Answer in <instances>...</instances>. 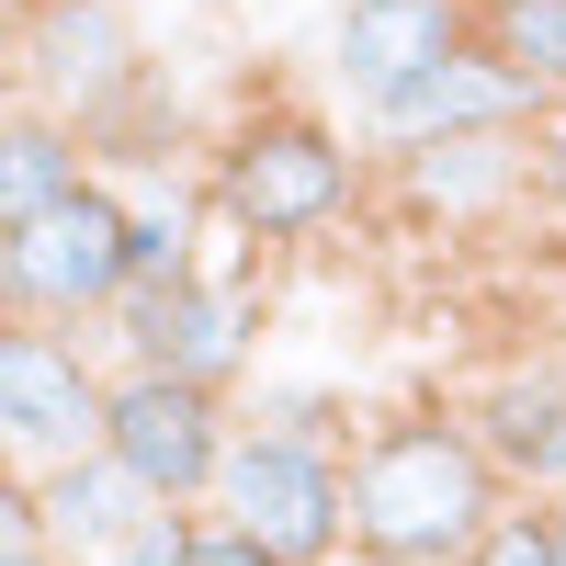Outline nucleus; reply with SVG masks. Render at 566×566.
Segmentation results:
<instances>
[{"instance_id":"nucleus-1","label":"nucleus","mask_w":566,"mask_h":566,"mask_svg":"<svg viewBox=\"0 0 566 566\" xmlns=\"http://www.w3.org/2000/svg\"><path fill=\"white\" fill-rule=\"evenodd\" d=\"M510 476L488 464L476 419L453 397H408L363 419L352 442V555H419V566H476L510 522Z\"/></svg>"},{"instance_id":"nucleus-2","label":"nucleus","mask_w":566,"mask_h":566,"mask_svg":"<svg viewBox=\"0 0 566 566\" xmlns=\"http://www.w3.org/2000/svg\"><path fill=\"white\" fill-rule=\"evenodd\" d=\"M374 181V148L328 114H295V103H250L205 136V205L227 239L250 250H306L328 239Z\"/></svg>"},{"instance_id":"nucleus-3","label":"nucleus","mask_w":566,"mask_h":566,"mask_svg":"<svg viewBox=\"0 0 566 566\" xmlns=\"http://www.w3.org/2000/svg\"><path fill=\"white\" fill-rule=\"evenodd\" d=\"M148 91H159V57L125 0H12V103L23 114H57L80 148H103Z\"/></svg>"},{"instance_id":"nucleus-4","label":"nucleus","mask_w":566,"mask_h":566,"mask_svg":"<svg viewBox=\"0 0 566 566\" xmlns=\"http://www.w3.org/2000/svg\"><path fill=\"white\" fill-rule=\"evenodd\" d=\"M136 283V216H125V181H80V193L0 239V306L23 328H103Z\"/></svg>"},{"instance_id":"nucleus-5","label":"nucleus","mask_w":566,"mask_h":566,"mask_svg":"<svg viewBox=\"0 0 566 566\" xmlns=\"http://www.w3.org/2000/svg\"><path fill=\"white\" fill-rule=\"evenodd\" d=\"M205 522L272 544L283 566H340V555H352V453L283 442V431H239V453H227Z\"/></svg>"},{"instance_id":"nucleus-6","label":"nucleus","mask_w":566,"mask_h":566,"mask_svg":"<svg viewBox=\"0 0 566 566\" xmlns=\"http://www.w3.org/2000/svg\"><path fill=\"white\" fill-rule=\"evenodd\" d=\"M250 419L205 397V386H181V374H148V363H125L114 374V419H103V453L125 464L136 488H148L159 510H216V476H227V453H239Z\"/></svg>"},{"instance_id":"nucleus-7","label":"nucleus","mask_w":566,"mask_h":566,"mask_svg":"<svg viewBox=\"0 0 566 566\" xmlns=\"http://www.w3.org/2000/svg\"><path fill=\"white\" fill-rule=\"evenodd\" d=\"M114 419V374L80 352V328H0V442H12V476H57V464L103 453Z\"/></svg>"},{"instance_id":"nucleus-8","label":"nucleus","mask_w":566,"mask_h":566,"mask_svg":"<svg viewBox=\"0 0 566 566\" xmlns=\"http://www.w3.org/2000/svg\"><path fill=\"white\" fill-rule=\"evenodd\" d=\"M103 340H114V374L148 363V374H181V386L227 397L261 352V295H250V272H205L181 295H125L103 317Z\"/></svg>"},{"instance_id":"nucleus-9","label":"nucleus","mask_w":566,"mask_h":566,"mask_svg":"<svg viewBox=\"0 0 566 566\" xmlns=\"http://www.w3.org/2000/svg\"><path fill=\"white\" fill-rule=\"evenodd\" d=\"M544 125H555V103L499 57V45H453L442 69H419L408 91H386V103L352 114V136H363V148H386V159L442 148V136H544Z\"/></svg>"},{"instance_id":"nucleus-10","label":"nucleus","mask_w":566,"mask_h":566,"mask_svg":"<svg viewBox=\"0 0 566 566\" xmlns=\"http://www.w3.org/2000/svg\"><path fill=\"white\" fill-rule=\"evenodd\" d=\"M453 408L476 419V442H488V464L510 476V499H533V510L566 499V352L499 363V374H476Z\"/></svg>"},{"instance_id":"nucleus-11","label":"nucleus","mask_w":566,"mask_h":566,"mask_svg":"<svg viewBox=\"0 0 566 566\" xmlns=\"http://www.w3.org/2000/svg\"><path fill=\"white\" fill-rule=\"evenodd\" d=\"M453 45H476V0H340V23H328V80H340V103H386L408 91L419 69H442Z\"/></svg>"},{"instance_id":"nucleus-12","label":"nucleus","mask_w":566,"mask_h":566,"mask_svg":"<svg viewBox=\"0 0 566 566\" xmlns=\"http://www.w3.org/2000/svg\"><path fill=\"white\" fill-rule=\"evenodd\" d=\"M397 193L442 227H476V216H510L533 193V136H442V148H408L397 159Z\"/></svg>"},{"instance_id":"nucleus-13","label":"nucleus","mask_w":566,"mask_h":566,"mask_svg":"<svg viewBox=\"0 0 566 566\" xmlns=\"http://www.w3.org/2000/svg\"><path fill=\"white\" fill-rule=\"evenodd\" d=\"M23 488H34V522H45V544H57L69 566H114V555L136 544V522L159 510L114 453H80V464H57V476H23Z\"/></svg>"},{"instance_id":"nucleus-14","label":"nucleus","mask_w":566,"mask_h":566,"mask_svg":"<svg viewBox=\"0 0 566 566\" xmlns=\"http://www.w3.org/2000/svg\"><path fill=\"white\" fill-rule=\"evenodd\" d=\"M80 181H103V170H91V148H80L57 114H23V103H12V125H0V239L45 227Z\"/></svg>"},{"instance_id":"nucleus-15","label":"nucleus","mask_w":566,"mask_h":566,"mask_svg":"<svg viewBox=\"0 0 566 566\" xmlns=\"http://www.w3.org/2000/svg\"><path fill=\"white\" fill-rule=\"evenodd\" d=\"M476 45H499L544 103H566V0H476Z\"/></svg>"},{"instance_id":"nucleus-16","label":"nucleus","mask_w":566,"mask_h":566,"mask_svg":"<svg viewBox=\"0 0 566 566\" xmlns=\"http://www.w3.org/2000/svg\"><path fill=\"white\" fill-rule=\"evenodd\" d=\"M250 431H283V442H328V453H352V442H363V431H352V408H340V386H261Z\"/></svg>"},{"instance_id":"nucleus-17","label":"nucleus","mask_w":566,"mask_h":566,"mask_svg":"<svg viewBox=\"0 0 566 566\" xmlns=\"http://www.w3.org/2000/svg\"><path fill=\"white\" fill-rule=\"evenodd\" d=\"M0 566H69L57 544H45V522H34V488H23V476L0 488Z\"/></svg>"},{"instance_id":"nucleus-18","label":"nucleus","mask_w":566,"mask_h":566,"mask_svg":"<svg viewBox=\"0 0 566 566\" xmlns=\"http://www.w3.org/2000/svg\"><path fill=\"white\" fill-rule=\"evenodd\" d=\"M476 566H555V522L522 499V510H510V522L488 533V555H476Z\"/></svg>"},{"instance_id":"nucleus-19","label":"nucleus","mask_w":566,"mask_h":566,"mask_svg":"<svg viewBox=\"0 0 566 566\" xmlns=\"http://www.w3.org/2000/svg\"><path fill=\"white\" fill-rule=\"evenodd\" d=\"M533 205H555V216H566V103H555V125L533 136Z\"/></svg>"},{"instance_id":"nucleus-20","label":"nucleus","mask_w":566,"mask_h":566,"mask_svg":"<svg viewBox=\"0 0 566 566\" xmlns=\"http://www.w3.org/2000/svg\"><path fill=\"white\" fill-rule=\"evenodd\" d=\"M193 566H283V555L250 544V533H227V522H205V533H193Z\"/></svg>"},{"instance_id":"nucleus-21","label":"nucleus","mask_w":566,"mask_h":566,"mask_svg":"<svg viewBox=\"0 0 566 566\" xmlns=\"http://www.w3.org/2000/svg\"><path fill=\"white\" fill-rule=\"evenodd\" d=\"M544 522H555V566H566V499H555V510H544Z\"/></svg>"},{"instance_id":"nucleus-22","label":"nucleus","mask_w":566,"mask_h":566,"mask_svg":"<svg viewBox=\"0 0 566 566\" xmlns=\"http://www.w3.org/2000/svg\"><path fill=\"white\" fill-rule=\"evenodd\" d=\"M340 566H419V555H340Z\"/></svg>"}]
</instances>
